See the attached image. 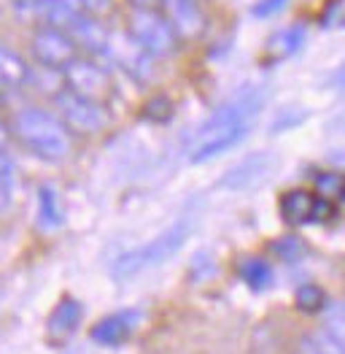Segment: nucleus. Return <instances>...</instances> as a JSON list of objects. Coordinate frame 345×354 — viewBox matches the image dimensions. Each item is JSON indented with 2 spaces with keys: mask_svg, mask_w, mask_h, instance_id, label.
Instances as JSON below:
<instances>
[{
  "mask_svg": "<svg viewBox=\"0 0 345 354\" xmlns=\"http://www.w3.org/2000/svg\"><path fill=\"white\" fill-rule=\"evenodd\" d=\"M55 111L62 119V124L70 133H79V136H97L108 124V111H106L103 103L73 95L70 89H62L55 95Z\"/></svg>",
  "mask_w": 345,
  "mask_h": 354,
  "instance_id": "nucleus-5",
  "label": "nucleus"
},
{
  "mask_svg": "<svg viewBox=\"0 0 345 354\" xmlns=\"http://www.w3.org/2000/svg\"><path fill=\"white\" fill-rule=\"evenodd\" d=\"M343 178L340 176H335V174H321L316 181V187H318V192L324 195V201L326 198H332V195H340L343 192Z\"/></svg>",
  "mask_w": 345,
  "mask_h": 354,
  "instance_id": "nucleus-25",
  "label": "nucleus"
},
{
  "mask_svg": "<svg viewBox=\"0 0 345 354\" xmlns=\"http://www.w3.org/2000/svg\"><path fill=\"white\" fill-rule=\"evenodd\" d=\"M154 3H157V0H132L135 8H154Z\"/></svg>",
  "mask_w": 345,
  "mask_h": 354,
  "instance_id": "nucleus-32",
  "label": "nucleus"
},
{
  "mask_svg": "<svg viewBox=\"0 0 345 354\" xmlns=\"http://www.w3.org/2000/svg\"><path fill=\"white\" fill-rule=\"evenodd\" d=\"M141 325V314L135 308H124V311H116V314H108L103 317L97 325L92 327V341L103 344V346H116L121 341H127L135 330Z\"/></svg>",
  "mask_w": 345,
  "mask_h": 354,
  "instance_id": "nucleus-10",
  "label": "nucleus"
},
{
  "mask_svg": "<svg viewBox=\"0 0 345 354\" xmlns=\"http://www.w3.org/2000/svg\"><path fill=\"white\" fill-rule=\"evenodd\" d=\"M294 303H297V308L299 311H305V314H316V311H324V306H326V300H324V292L313 287V284H305V287H299L297 290V297H294Z\"/></svg>",
  "mask_w": 345,
  "mask_h": 354,
  "instance_id": "nucleus-22",
  "label": "nucleus"
},
{
  "mask_svg": "<svg viewBox=\"0 0 345 354\" xmlns=\"http://www.w3.org/2000/svg\"><path fill=\"white\" fill-rule=\"evenodd\" d=\"M189 236H192V222L189 219H178L175 225L162 230L157 238H151L141 246L124 252L111 266V276L114 279H132V276H141L151 268H159L186 243Z\"/></svg>",
  "mask_w": 345,
  "mask_h": 354,
  "instance_id": "nucleus-2",
  "label": "nucleus"
},
{
  "mask_svg": "<svg viewBox=\"0 0 345 354\" xmlns=\"http://www.w3.org/2000/svg\"><path fill=\"white\" fill-rule=\"evenodd\" d=\"M127 30H130V38L151 59L170 57L175 52L178 35L170 28V22L165 19V14L157 8H132L127 17Z\"/></svg>",
  "mask_w": 345,
  "mask_h": 354,
  "instance_id": "nucleus-3",
  "label": "nucleus"
},
{
  "mask_svg": "<svg viewBox=\"0 0 345 354\" xmlns=\"http://www.w3.org/2000/svg\"><path fill=\"white\" fill-rule=\"evenodd\" d=\"M65 32H68L70 41L76 44V49H86V52H92V55H106L108 38H111L108 30L100 25V19L92 17V14H84V11H79V14L73 17V22L68 25Z\"/></svg>",
  "mask_w": 345,
  "mask_h": 354,
  "instance_id": "nucleus-11",
  "label": "nucleus"
},
{
  "mask_svg": "<svg viewBox=\"0 0 345 354\" xmlns=\"http://www.w3.org/2000/svg\"><path fill=\"white\" fill-rule=\"evenodd\" d=\"M299 352L302 354H345V349H340L329 335H324L321 330L308 335L302 344H299Z\"/></svg>",
  "mask_w": 345,
  "mask_h": 354,
  "instance_id": "nucleus-23",
  "label": "nucleus"
},
{
  "mask_svg": "<svg viewBox=\"0 0 345 354\" xmlns=\"http://www.w3.org/2000/svg\"><path fill=\"white\" fill-rule=\"evenodd\" d=\"M273 249H275V254L278 257H284V260H294V257H299L302 254V241H297V238H281V241H275L273 243Z\"/></svg>",
  "mask_w": 345,
  "mask_h": 354,
  "instance_id": "nucleus-26",
  "label": "nucleus"
},
{
  "mask_svg": "<svg viewBox=\"0 0 345 354\" xmlns=\"http://www.w3.org/2000/svg\"><path fill=\"white\" fill-rule=\"evenodd\" d=\"M62 82H65V89H70L73 95H81L95 103H103L114 92L111 73L92 57H76L73 62H68L62 68Z\"/></svg>",
  "mask_w": 345,
  "mask_h": 354,
  "instance_id": "nucleus-6",
  "label": "nucleus"
},
{
  "mask_svg": "<svg viewBox=\"0 0 345 354\" xmlns=\"http://www.w3.org/2000/svg\"><path fill=\"white\" fill-rule=\"evenodd\" d=\"M288 0H257L254 3V8H251V14L259 17V19H267V17H275L281 8H286Z\"/></svg>",
  "mask_w": 345,
  "mask_h": 354,
  "instance_id": "nucleus-28",
  "label": "nucleus"
},
{
  "mask_svg": "<svg viewBox=\"0 0 345 354\" xmlns=\"http://www.w3.org/2000/svg\"><path fill=\"white\" fill-rule=\"evenodd\" d=\"M106 55L114 59L119 68H124L132 79H138V82H148L151 73H154V59L148 57L130 35L127 38H114L111 35Z\"/></svg>",
  "mask_w": 345,
  "mask_h": 354,
  "instance_id": "nucleus-8",
  "label": "nucleus"
},
{
  "mask_svg": "<svg viewBox=\"0 0 345 354\" xmlns=\"http://www.w3.org/2000/svg\"><path fill=\"white\" fill-rule=\"evenodd\" d=\"M35 225L41 233H57L65 225V208L55 184H41L38 187V214H35Z\"/></svg>",
  "mask_w": 345,
  "mask_h": 354,
  "instance_id": "nucleus-14",
  "label": "nucleus"
},
{
  "mask_svg": "<svg viewBox=\"0 0 345 354\" xmlns=\"http://www.w3.org/2000/svg\"><path fill=\"white\" fill-rule=\"evenodd\" d=\"M81 322V303L73 300V297H65L55 306V311L49 314V322H46V333L52 338H68Z\"/></svg>",
  "mask_w": 345,
  "mask_h": 354,
  "instance_id": "nucleus-15",
  "label": "nucleus"
},
{
  "mask_svg": "<svg viewBox=\"0 0 345 354\" xmlns=\"http://www.w3.org/2000/svg\"><path fill=\"white\" fill-rule=\"evenodd\" d=\"M270 168H273V160H270V154H251V157H246L243 162H237V165H232L230 171L221 176V187L224 189H248V187H254L257 181L270 174Z\"/></svg>",
  "mask_w": 345,
  "mask_h": 354,
  "instance_id": "nucleus-13",
  "label": "nucleus"
},
{
  "mask_svg": "<svg viewBox=\"0 0 345 354\" xmlns=\"http://www.w3.org/2000/svg\"><path fill=\"white\" fill-rule=\"evenodd\" d=\"M11 130L19 144L46 162H62L73 151L70 130L62 119L41 106H25L11 117Z\"/></svg>",
  "mask_w": 345,
  "mask_h": 354,
  "instance_id": "nucleus-1",
  "label": "nucleus"
},
{
  "mask_svg": "<svg viewBox=\"0 0 345 354\" xmlns=\"http://www.w3.org/2000/svg\"><path fill=\"white\" fill-rule=\"evenodd\" d=\"M8 203H11V192L3 187V181H0V211L3 208H8Z\"/></svg>",
  "mask_w": 345,
  "mask_h": 354,
  "instance_id": "nucleus-30",
  "label": "nucleus"
},
{
  "mask_svg": "<svg viewBox=\"0 0 345 354\" xmlns=\"http://www.w3.org/2000/svg\"><path fill=\"white\" fill-rule=\"evenodd\" d=\"M340 198H343V201H345V184H343V192H340Z\"/></svg>",
  "mask_w": 345,
  "mask_h": 354,
  "instance_id": "nucleus-35",
  "label": "nucleus"
},
{
  "mask_svg": "<svg viewBox=\"0 0 345 354\" xmlns=\"http://www.w3.org/2000/svg\"><path fill=\"white\" fill-rule=\"evenodd\" d=\"M321 333L329 335L340 349H345V300L324 306V325Z\"/></svg>",
  "mask_w": 345,
  "mask_h": 354,
  "instance_id": "nucleus-18",
  "label": "nucleus"
},
{
  "mask_svg": "<svg viewBox=\"0 0 345 354\" xmlns=\"http://www.w3.org/2000/svg\"><path fill=\"white\" fill-rule=\"evenodd\" d=\"M264 100H267L264 87H246L240 89V92H235L227 103H221L197 127V138L221 133V130H235V127H251V122L259 114V109L264 106Z\"/></svg>",
  "mask_w": 345,
  "mask_h": 354,
  "instance_id": "nucleus-4",
  "label": "nucleus"
},
{
  "mask_svg": "<svg viewBox=\"0 0 345 354\" xmlns=\"http://www.w3.org/2000/svg\"><path fill=\"white\" fill-rule=\"evenodd\" d=\"M108 3L111 0H79V8H86L84 14H100V11H106L108 8Z\"/></svg>",
  "mask_w": 345,
  "mask_h": 354,
  "instance_id": "nucleus-29",
  "label": "nucleus"
},
{
  "mask_svg": "<svg viewBox=\"0 0 345 354\" xmlns=\"http://www.w3.org/2000/svg\"><path fill=\"white\" fill-rule=\"evenodd\" d=\"M0 181H3V187H6L8 192H11L14 184H17V165H14V160L8 157L6 149L0 151Z\"/></svg>",
  "mask_w": 345,
  "mask_h": 354,
  "instance_id": "nucleus-27",
  "label": "nucleus"
},
{
  "mask_svg": "<svg viewBox=\"0 0 345 354\" xmlns=\"http://www.w3.org/2000/svg\"><path fill=\"white\" fill-rule=\"evenodd\" d=\"M251 127H235V130H221V133H213V136H205L197 138L195 147L189 151V162L200 165V162H210L216 160L219 154H227L230 149H235L246 136H248Z\"/></svg>",
  "mask_w": 345,
  "mask_h": 354,
  "instance_id": "nucleus-12",
  "label": "nucleus"
},
{
  "mask_svg": "<svg viewBox=\"0 0 345 354\" xmlns=\"http://www.w3.org/2000/svg\"><path fill=\"white\" fill-rule=\"evenodd\" d=\"M144 114L148 119H159V122H165V119L172 114V103L168 100V97H151L148 103H146V109H144Z\"/></svg>",
  "mask_w": 345,
  "mask_h": 354,
  "instance_id": "nucleus-24",
  "label": "nucleus"
},
{
  "mask_svg": "<svg viewBox=\"0 0 345 354\" xmlns=\"http://www.w3.org/2000/svg\"><path fill=\"white\" fill-rule=\"evenodd\" d=\"M28 79V65L17 52L0 46V87H19Z\"/></svg>",
  "mask_w": 345,
  "mask_h": 354,
  "instance_id": "nucleus-17",
  "label": "nucleus"
},
{
  "mask_svg": "<svg viewBox=\"0 0 345 354\" xmlns=\"http://www.w3.org/2000/svg\"><path fill=\"white\" fill-rule=\"evenodd\" d=\"M6 141H8V133H6V124L0 122V151L6 149Z\"/></svg>",
  "mask_w": 345,
  "mask_h": 354,
  "instance_id": "nucleus-33",
  "label": "nucleus"
},
{
  "mask_svg": "<svg viewBox=\"0 0 345 354\" xmlns=\"http://www.w3.org/2000/svg\"><path fill=\"white\" fill-rule=\"evenodd\" d=\"M335 87H340V89H345V65L335 73Z\"/></svg>",
  "mask_w": 345,
  "mask_h": 354,
  "instance_id": "nucleus-31",
  "label": "nucleus"
},
{
  "mask_svg": "<svg viewBox=\"0 0 345 354\" xmlns=\"http://www.w3.org/2000/svg\"><path fill=\"white\" fill-rule=\"evenodd\" d=\"M302 44H305V25H291L270 38V52H275L278 57H288V55L299 52Z\"/></svg>",
  "mask_w": 345,
  "mask_h": 354,
  "instance_id": "nucleus-20",
  "label": "nucleus"
},
{
  "mask_svg": "<svg viewBox=\"0 0 345 354\" xmlns=\"http://www.w3.org/2000/svg\"><path fill=\"white\" fill-rule=\"evenodd\" d=\"M11 8H14V14L22 22H38V25H43L49 0H11Z\"/></svg>",
  "mask_w": 345,
  "mask_h": 354,
  "instance_id": "nucleus-21",
  "label": "nucleus"
},
{
  "mask_svg": "<svg viewBox=\"0 0 345 354\" xmlns=\"http://www.w3.org/2000/svg\"><path fill=\"white\" fill-rule=\"evenodd\" d=\"M313 211H316V198L308 189H288L281 198V216L288 225H308L313 222Z\"/></svg>",
  "mask_w": 345,
  "mask_h": 354,
  "instance_id": "nucleus-16",
  "label": "nucleus"
},
{
  "mask_svg": "<svg viewBox=\"0 0 345 354\" xmlns=\"http://www.w3.org/2000/svg\"><path fill=\"white\" fill-rule=\"evenodd\" d=\"M162 3V14L170 22L178 38H197L205 30V14H202L197 0H159Z\"/></svg>",
  "mask_w": 345,
  "mask_h": 354,
  "instance_id": "nucleus-9",
  "label": "nucleus"
},
{
  "mask_svg": "<svg viewBox=\"0 0 345 354\" xmlns=\"http://www.w3.org/2000/svg\"><path fill=\"white\" fill-rule=\"evenodd\" d=\"M30 55L35 57L38 65L59 71L76 59V44L70 41V35L65 30L38 28L30 38Z\"/></svg>",
  "mask_w": 345,
  "mask_h": 354,
  "instance_id": "nucleus-7",
  "label": "nucleus"
},
{
  "mask_svg": "<svg viewBox=\"0 0 345 354\" xmlns=\"http://www.w3.org/2000/svg\"><path fill=\"white\" fill-rule=\"evenodd\" d=\"M55 3H65V6H73V8H79V0H55Z\"/></svg>",
  "mask_w": 345,
  "mask_h": 354,
  "instance_id": "nucleus-34",
  "label": "nucleus"
},
{
  "mask_svg": "<svg viewBox=\"0 0 345 354\" xmlns=\"http://www.w3.org/2000/svg\"><path fill=\"white\" fill-rule=\"evenodd\" d=\"M240 279L254 290V292H262L273 284V268L267 266L264 260L259 257H248L240 263Z\"/></svg>",
  "mask_w": 345,
  "mask_h": 354,
  "instance_id": "nucleus-19",
  "label": "nucleus"
}]
</instances>
